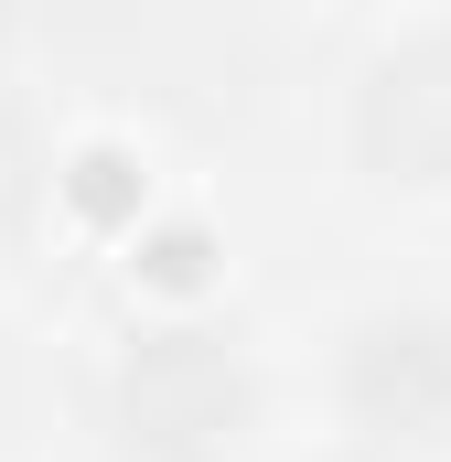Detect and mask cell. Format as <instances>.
<instances>
[{
    "label": "cell",
    "instance_id": "obj_1",
    "mask_svg": "<svg viewBox=\"0 0 451 462\" xmlns=\"http://www.w3.org/2000/svg\"><path fill=\"white\" fill-rule=\"evenodd\" d=\"M236 409H247V387L205 334H161L129 355V430L151 452H205L216 430H236Z\"/></svg>",
    "mask_w": 451,
    "mask_h": 462
},
{
    "label": "cell",
    "instance_id": "obj_2",
    "mask_svg": "<svg viewBox=\"0 0 451 462\" xmlns=\"http://www.w3.org/2000/svg\"><path fill=\"white\" fill-rule=\"evenodd\" d=\"M365 140L398 162V172H451V43H419L376 76L365 97Z\"/></svg>",
    "mask_w": 451,
    "mask_h": 462
}]
</instances>
